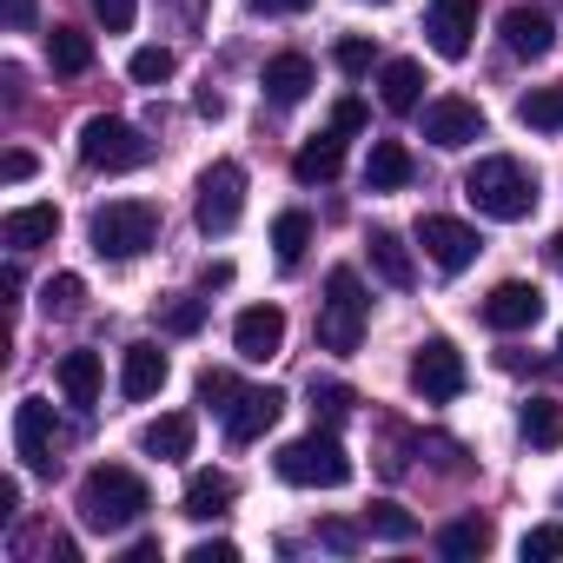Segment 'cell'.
Listing matches in <instances>:
<instances>
[{"instance_id":"cell-31","label":"cell","mask_w":563,"mask_h":563,"mask_svg":"<svg viewBox=\"0 0 563 563\" xmlns=\"http://www.w3.org/2000/svg\"><path fill=\"white\" fill-rule=\"evenodd\" d=\"M80 299H87V278L80 272H60V278H47V286H41V312L47 319H74Z\"/></svg>"},{"instance_id":"cell-25","label":"cell","mask_w":563,"mask_h":563,"mask_svg":"<svg viewBox=\"0 0 563 563\" xmlns=\"http://www.w3.org/2000/svg\"><path fill=\"white\" fill-rule=\"evenodd\" d=\"M100 352H67L60 358V391H67V405H80V411H93L100 405Z\"/></svg>"},{"instance_id":"cell-33","label":"cell","mask_w":563,"mask_h":563,"mask_svg":"<svg viewBox=\"0 0 563 563\" xmlns=\"http://www.w3.org/2000/svg\"><path fill=\"white\" fill-rule=\"evenodd\" d=\"M365 530H372V537H385V543H411V537H418V517H411V510H398L391 497H378V504L365 510Z\"/></svg>"},{"instance_id":"cell-13","label":"cell","mask_w":563,"mask_h":563,"mask_svg":"<svg viewBox=\"0 0 563 563\" xmlns=\"http://www.w3.org/2000/svg\"><path fill=\"white\" fill-rule=\"evenodd\" d=\"M543 319V292L530 286V278H504V286L484 299V325L490 332H530Z\"/></svg>"},{"instance_id":"cell-39","label":"cell","mask_w":563,"mask_h":563,"mask_svg":"<svg viewBox=\"0 0 563 563\" xmlns=\"http://www.w3.org/2000/svg\"><path fill=\"white\" fill-rule=\"evenodd\" d=\"M87 8L100 14V27H107V34H126V27H133V14H140V0H87Z\"/></svg>"},{"instance_id":"cell-46","label":"cell","mask_w":563,"mask_h":563,"mask_svg":"<svg viewBox=\"0 0 563 563\" xmlns=\"http://www.w3.org/2000/svg\"><path fill=\"white\" fill-rule=\"evenodd\" d=\"M312 0H252V14H306Z\"/></svg>"},{"instance_id":"cell-37","label":"cell","mask_w":563,"mask_h":563,"mask_svg":"<svg viewBox=\"0 0 563 563\" xmlns=\"http://www.w3.org/2000/svg\"><path fill=\"white\" fill-rule=\"evenodd\" d=\"M199 405L232 411V405H239V378H232V372H199Z\"/></svg>"},{"instance_id":"cell-40","label":"cell","mask_w":563,"mask_h":563,"mask_svg":"<svg viewBox=\"0 0 563 563\" xmlns=\"http://www.w3.org/2000/svg\"><path fill=\"white\" fill-rule=\"evenodd\" d=\"M332 60H339L345 74H372V41H358V34H352V41H339V47H332Z\"/></svg>"},{"instance_id":"cell-12","label":"cell","mask_w":563,"mask_h":563,"mask_svg":"<svg viewBox=\"0 0 563 563\" xmlns=\"http://www.w3.org/2000/svg\"><path fill=\"white\" fill-rule=\"evenodd\" d=\"M278 345H286V312H278V306H245V312L232 319V352H239L245 365L278 358Z\"/></svg>"},{"instance_id":"cell-7","label":"cell","mask_w":563,"mask_h":563,"mask_svg":"<svg viewBox=\"0 0 563 563\" xmlns=\"http://www.w3.org/2000/svg\"><path fill=\"white\" fill-rule=\"evenodd\" d=\"M199 232H232L239 212H245V166L239 159H212L199 173Z\"/></svg>"},{"instance_id":"cell-20","label":"cell","mask_w":563,"mask_h":563,"mask_svg":"<svg viewBox=\"0 0 563 563\" xmlns=\"http://www.w3.org/2000/svg\"><path fill=\"white\" fill-rule=\"evenodd\" d=\"M339 166H345V133H312V140L292 153L299 186H325V179H339Z\"/></svg>"},{"instance_id":"cell-50","label":"cell","mask_w":563,"mask_h":563,"mask_svg":"<svg viewBox=\"0 0 563 563\" xmlns=\"http://www.w3.org/2000/svg\"><path fill=\"white\" fill-rule=\"evenodd\" d=\"M550 265H556V272H563V232H556V239H550Z\"/></svg>"},{"instance_id":"cell-6","label":"cell","mask_w":563,"mask_h":563,"mask_svg":"<svg viewBox=\"0 0 563 563\" xmlns=\"http://www.w3.org/2000/svg\"><path fill=\"white\" fill-rule=\"evenodd\" d=\"M80 159H87L93 173H133V166L153 159V140H140V126H126V120H113V113H93V120L80 126Z\"/></svg>"},{"instance_id":"cell-42","label":"cell","mask_w":563,"mask_h":563,"mask_svg":"<svg viewBox=\"0 0 563 563\" xmlns=\"http://www.w3.org/2000/svg\"><path fill=\"white\" fill-rule=\"evenodd\" d=\"M192 563H239V543H225V537H206V543H192Z\"/></svg>"},{"instance_id":"cell-21","label":"cell","mask_w":563,"mask_h":563,"mask_svg":"<svg viewBox=\"0 0 563 563\" xmlns=\"http://www.w3.org/2000/svg\"><path fill=\"white\" fill-rule=\"evenodd\" d=\"M411 146L405 140H372V159H365V186L372 192H405L411 186Z\"/></svg>"},{"instance_id":"cell-36","label":"cell","mask_w":563,"mask_h":563,"mask_svg":"<svg viewBox=\"0 0 563 563\" xmlns=\"http://www.w3.org/2000/svg\"><path fill=\"white\" fill-rule=\"evenodd\" d=\"M523 563H556L563 556V523H537V530H523Z\"/></svg>"},{"instance_id":"cell-34","label":"cell","mask_w":563,"mask_h":563,"mask_svg":"<svg viewBox=\"0 0 563 563\" xmlns=\"http://www.w3.org/2000/svg\"><path fill=\"white\" fill-rule=\"evenodd\" d=\"M352 405H358V398H352V385H339V378H312V424H325V431H332Z\"/></svg>"},{"instance_id":"cell-24","label":"cell","mask_w":563,"mask_h":563,"mask_svg":"<svg viewBox=\"0 0 563 563\" xmlns=\"http://www.w3.org/2000/svg\"><path fill=\"white\" fill-rule=\"evenodd\" d=\"M232 510V477L225 471H192L186 477V517L192 523H212V517H225Z\"/></svg>"},{"instance_id":"cell-41","label":"cell","mask_w":563,"mask_h":563,"mask_svg":"<svg viewBox=\"0 0 563 563\" xmlns=\"http://www.w3.org/2000/svg\"><path fill=\"white\" fill-rule=\"evenodd\" d=\"M319 543L339 550V556H352V550H358V530H352V523H319Z\"/></svg>"},{"instance_id":"cell-2","label":"cell","mask_w":563,"mask_h":563,"mask_svg":"<svg viewBox=\"0 0 563 563\" xmlns=\"http://www.w3.org/2000/svg\"><path fill=\"white\" fill-rule=\"evenodd\" d=\"M146 510H153V490L140 471H126V464L87 471V484H80V523L87 530H133Z\"/></svg>"},{"instance_id":"cell-48","label":"cell","mask_w":563,"mask_h":563,"mask_svg":"<svg viewBox=\"0 0 563 563\" xmlns=\"http://www.w3.org/2000/svg\"><path fill=\"white\" fill-rule=\"evenodd\" d=\"M192 107H199V120H225V100H219L212 87H199V100H192Z\"/></svg>"},{"instance_id":"cell-3","label":"cell","mask_w":563,"mask_h":563,"mask_svg":"<svg viewBox=\"0 0 563 563\" xmlns=\"http://www.w3.org/2000/svg\"><path fill=\"white\" fill-rule=\"evenodd\" d=\"M272 464H278V477L299 484V490H339V484H352V457H345V444H339L325 424H319L312 438H292Z\"/></svg>"},{"instance_id":"cell-1","label":"cell","mask_w":563,"mask_h":563,"mask_svg":"<svg viewBox=\"0 0 563 563\" xmlns=\"http://www.w3.org/2000/svg\"><path fill=\"white\" fill-rule=\"evenodd\" d=\"M464 199H471L484 219L517 225V219L537 212V173H530L523 159H510V153H490V159H477V166L464 173Z\"/></svg>"},{"instance_id":"cell-18","label":"cell","mask_w":563,"mask_h":563,"mask_svg":"<svg viewBox=\"0 0 563 563\" xmlns=\"http://www.w3.org/2000/svg\"><path fill=\"white\" fill-rule=\"evenodd\" d=\"M0 239L14 252H34V245H54L60 239V206H14L0 219Z\"/></svg>"},{"instance_id":"cell-29","label":"cell","mask_w":563,"mask_h":563,"mask_svg":"<svg viewBox=\"0 0 563 563\" xmlns=\"http://www.w3.org/2000/svg\"><path fill=\"white\" fill-rule=\"evenodd\" d=\"M47 60H54V74H87L93 67V41L74 34V27H54L47 34Z\"/></svg>"},{"instance_id":"cell-35","label":"cell","mask_w":563,"mask_h":563,"mask_svg":"<svg viewBox=\"0 0 563 563\" xmlns=\"http://www.w3.org/2000/svg\"><path fill=\"white\" fill-rule=\"evenodd\" d=\"M173 67H179V60H173V47H140V54L126 60V74H133L140 87H159V80H173Z\"/></svg>"},{"instance_id":"cell-27","label":"cell","mask_w":563,"mask_h":563,"mask_svg":"<svg viewBox=\"0 0 563 563\" xmlns=\"http://www.w3.org/2000/svg\"><path fill=\"white\" fill-rule=\"evenodd\" d=\"M490 537H497V530H490V517H457V523H444V530H438V550L464 563V556H484V550H490Z\"/></svg>"},{"instance_id":"cell-16","label":"cell","mask_w":563,"mask_h":563,"mask_svg":"<svg viewBox=\"0 0 563 563\" xmlns=\"http://www.w3.org/2000/svg\"><path fill=\"white\" fill-rule=\"evenodd\" d=\"M166 352L159 345H126V358H120V398H133V405H146V398H159V385H166Z\"/></svg>"},{"instance_id":"cell-49","label":"cell","mask_w":563,"mask_h":563,"mask_svg":"<svg viewBox=\"0 0 563 563\" xmlns=\"http://www.w3.org/2000/svg\"><path fill=\"white\" fill-rule=\"evenodd\" d=\"M153 556H159V537H140V543L126 550V563H153Z\"/></svg>"},{"instance_id":"cell-9","label":"cell","mask_w":563,"mask_h":563,"mask_svg":"<svg viewBox=\"0 0 563 563\" xmlns=\"http://www.w3.org/2000/svg\"><path fill=\"white\" fill-rule=\"evenodd\" d=\"M418 245H424V258H431L438 272H464V265L484 252V239H477L464 219H444V212H424V219H418Z\"/></svg>"},{"instance_id":"cell-28","label":"cell","mask_w":563,"mask_h":563,"mask_svg":"<svg viewBox=\"0 0 563 563\" xmlns=\"http://www.w3.org/2000/svg\"><path fill=\"white\" fill-rule=\"evenodd\" d=\"M306 245H312V219L306 212H278L272 219V252H278V265H286V272L306 258Z\"/></svg>"},{"instance_id":"cell-32","label":"cell","mask_w":563,"mask_h":563,"mask_svg":"<svg viewBox=\"0 0 563 563\" xmlns=\"http://www.w3.org/2000/svg\"><path fill=\"white\" fill-rule=\"evenodd\" d=\"M523 438H530L537 451L563 444V411H556V398H530V405H523Z\"/></svg>"},{"instance_id":"cell-14","label":"cell","mask_w":563,"mask_h":563,"mask_svg":"<svg viewBox=\"0 0 563 563\" xmlns=\"http://www.w3.org/2000/svg\"><path fill=\"white\" fill-rule=\"evenodd\" d=\"M424 34H431V47L444 60H464L471 54V34H477V0H431Z\"/></svg>"},{"instance_id":"cell-45","label":"cell","mask_w":563,"mask_h":563,"mask_svg":"<svg viewBox=\"0 0 563 563\" xmlns=\"http://www.w3.org/2000/svg\"><path fill=\"white\" fill-rule=\"evenodd\" d=\"M0 517H21V477H0Z\"/></svg>"},{"instance_id":"cell-15","label":"cell","mask_w":563,"mask_h":563,"mask_svg":"<svg viewBox=\"0 0 563 563\" xmlns=\"http://www.w3.org/2000/svg\"><path fill=\"white\" fill-rule=\"evenodd\" d=\"M278 411H286V391H272V385L265 391H239V405L225 411V438L232 444H258L278 424Z\"/></svg>"},{"instance_id":"cell-22","label":"cell","mask_w":563,"mask_h":563,"mask_svg":"<svg viewBox=\"0 0 563 563\" xmlns=\"http://www.w3.org/2000/svg\"><path fill=\"white\" fill-rule=\"evenodd\" d=\"M306 93H312V60H306V54L265 60V100H272V107H299Z\"/></svg>"},{"instance_id":"cell-38","label":"cell","mask_w":563,"mask_h":563,"mask_svg":"<svg viewBox=\"0 0 563 563\" xmlns=\"http://www.w3.org/2000/svg\"><path fill=\"white\" fill-rule=\"evenodd\" d=\"M199 325H206V299H173V306H166V332H173V339H192Z\"/></svg>"},{"instance_id":"cell-51","label":"cell","mask_w":563,"mask_h":563,"mask_svg":"<svg viewBox=\"0 0 563 563\" xmlns=\"http://www.w3.org/2000/svg\"><path fill=\"white\" fill-rule=\"evenodd\" d=\"M372 8H391V0H372Z\"/></svg>"},{"instance_id":"cell-11","label":"cell","mask_w":563,"mask_h":563,"mask_svg":"<svg viewBox=\"0 0 563 563\" xmlns=\"http://www.w3.org/2000/svg\"><path fill=\"white\" fill-rule=\"evenodd\" d=\"M14 457L27 471H54V405L47 398H21L14 405Z\"/></svg>"},{"instance_id":"cell-47","label":"cell","mask_w":563,"mask_h":563,"mask_svg":"<svg viewBox=\"0 0 563 563\" xmlns=\"http://www.w3.org/2000/svg\"><path fill=\"white\" fill-rule=\"evenodd\" d=\"M8 27H14V34L34 27V0H8Z\"/></svg>"},{"instance_id":"cell-30","label":"cell","mask_w":563,"mask_h":563,"mask_svg":"<svg viewBox=\"0 0 563 563\" xmlns=\"http://www.w3.org/2000/svg\"><path fill=\"white\" fill-rule=\"evenodd\" d=\"M517 120L537 126V133H556V126H563V87H530V93L517 100Z\"/></svg>"},{"instance_id":"cell-44","label":"cell","mask_w":563,"mask_h":563,"mask_svg":"<svg viewBox=\"0 0 563 563\" xmlns=\"http://www.w3.org/2000/svg\"><path fill=\"white\" fill-rule=\"evenodd\" d=\"M0 179H8V186H21V179H34V153H8V159H0Z\"/></svg>"},{"instance_id":"cell-10","label":"cell","mask_w":563,"mask_h":563,"mask_svg":"<svg viewBox=\"0 0 563 563\" xmlns=\"http://www.w3.org/2000/svg\"><path fill=\"white\" fill-rule=\"evenodd\" d=\"M424 140H431V146H444V153H457V146L484 140V107H477V100H457V93L424 100Z\"/></svg>"},{"instance_id":"cell-4","label":"cell","mask_w":563,"mask_h":563,"mask_svg":"<svg viewBox=\"0 0 563 563\" xmlns=\"http://www.w3.org/2000/svg\"><path fill=\"white\" fill-rule=\"evenodd\" d=\"M365 312H372V299H365V286H358V272H352V265H332V278H325V312H319V345L339 352V358L358 352Z\"/></svg>"},{"instance_id":"cell-19","label":"cell","mask_w":563,"mask_h":563,"mask_svg":"<svg viewBox=\"0 0 563 563\" xmlns=\"http://www.w3.org/2000/svg\"><path fill=\"white\" fill-rule=\"evenodd\" d=\"M504 47H510L517 60H543V54L556 47L550 14H537V8H510V14H504Z\"/></svg>"},{"instance_id":"cell-8","label":"cell","mask_w":563,"mask_h":563,"mask_svg":"<svg viewBox=\"0 0 563 563\" xmlns=\"http://www.w3.org/2000/svg\"><path fill=\"white\" fill-rule=\"evenodd\" d=\"M464 385H471L464 352H457L451 339H424V345H418V358H411V391H418L424 405H451Z\"/></svg>"},{"instance_id":"cell-5","label":"cell","mask_w":563,"mask_h":563,"mask_svg":"<svg viewBox=\"0 0 563 563\" xmlns=\"http://www.w3.org/2000/svg\"><path fill=\"white\" fill-rule=\"evenodd\" d=\"M159 239V206L153 199H113L93 212V252L100 258H140Z\"/></svg>"},{"instance_id":"cell-43","label":"cell","mask_w":563,"mask_h":563,"mask_svg":"<svg viewBox=\"0 0 563 563\" xmlns=\"http://www.w3.org/2000/svg\"><path fill=\"white\" fill-rule=\"evenodd\" d=\"M365 126V100H339L332 107V133H358Z\"/></svg>"},{"instance_id":"cell-17","label":"cell","mask_w":563,"mask_h":563,"mask_svg":"<svg viewBox=\"0 0 563 563\" xmlns=\"http://www.w3.org/2000/svg\"><path fill=\"white\" fill-rule=\"evenodd\" d=\"M365 252H372V272L385 278L391 292H411V278H418V265H411V245L391 232V225H372L365 232Z\"/></svg>"},{"instance_id":"cell-52","label":"cell","mask_w":563,"mask_h":563,"mask_svg":"<svg viewBox=\"0 0 563 563\" xmlns=\"http://www.w3.org/2000/svg\"><path fill=\"white\" fill-rule=\"evenodd\" d=\"M556 352H563V339H556Z\"/></svg>"},{"instance_id":"cell-23","label":"cell","mask_w":563,"mask_h":563,"mask_svg":"<svg viewBox=\"0 0 563 563\" xmlns=\"http://www.w3.org/2000/svg\"><path fill=\"white\" fill-rule=\"evenodd\" d=\"M378 100L391 113H418L424 107V67L418 60H385L378 67Z\"/></svg>"},{"instance_id":"cell-26","label":"cell","mask_w":563,"mask_h":563,"mask_svg":"<svg viewBox=\"0 0 563 563\" xmlns=\"http://www.w3.org/2000/svg\"><path fill=\"white\" fill-rule=\"evenodd\" d=\"M140 444H146L153 457H186V451H192V418H186V411H166V418H153V424L140 431Z\"/></svg>"}]
</instances>
